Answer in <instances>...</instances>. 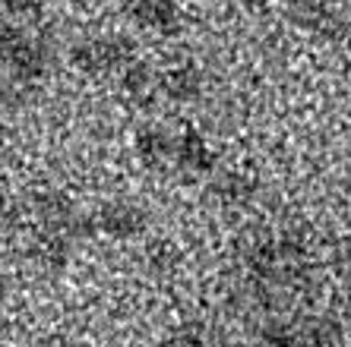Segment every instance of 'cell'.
I'll list each match as a JSON object with an SVG mask.
<instances>
[{
    "mask_svg": "<svg viewBox=\"0 0 351 347\" xmlns=\"http://www.w3.org/2000/svg\"><path fill=\"white\" fill-rule=\"evenodd\" d=\"M121 86H123V92H127L133 101L146 105V101H152V92L158 89V79L149 73L146 64H130L121 73Z\"/></svg>",
    "mask_w": 351,
    "mask_h": 347,
    "instance_id": "8",
    "label": "cell"
},
{
    "mask_svg": "<svg viewBox=\"0 0 351 347\" xmlns=\"http://www.w3.org/2000/svg\"><path fill=\"white\" fill-rule=\"evenodd\" d=\"M168 347H199V335H193V331H180V335H174V338L168 341Z\"/></svg>",
    "mask_w": 351,
    "mask_h": 347,
    "instance_id": "9",
    "label": "cell"
},
{
    "mask_svg": "<svg viewBox=\"0 0 351 347\" xmlns=\"http://www.w3.org/2000/svg\"><path fill=\"white\" fill-rule=\"evenodd\" d=\"M133 19L158 32H174L178 29V7L171 0H133Z\"/></svg>",
    "mask_w": 351,
    "mask_h": 347,
    "instance_id": "4",
    "label": "cell"
},
{
    "mask_svg": "<svg viewBox=\"0 0 351 347\" xmlns=\"http://www.w3.org/2000/svg\"><path fill=\"white\" fill-rule=\"evenodd\" d=\"M73 64L82 73L101 76L123 73L130 64H136V57H133V44L127 38H92L73 48Z\"/></svg>",
    "mask_w": 351,
    "mask_h": 347,
    "instance_id": "1",
    "label": "cell"
},
{
    "mask_svg": "<svg viewBox=\"0 0 351 347\" xmlns=\"http://www.w3.org/2000/svg\"><path fill=\"white\" fill-rule=\"evenodd\" d=\"M139 158L156 170H165L168 164H174V152H178V139L168 136L165 129H143L136 136Z\"/></svg>",
    "mask_w": 351,
    "mask_h": 347,
    "instance_id": "3",
    "label": "cell"
},
{
    "mask_svg": "<svg viewBox=\"0 0 351 347\" xmlns=\"http://www.w3.org/2000/svg\"><path fill=\"white\" fill-rule=\"evenodd\" d=\"M254 190H256V183L247 177V174H241V170H225V174L215 177L213 186H209V193L221 202H247L254 196Z\"/></svg>",
    "mask_w": 351,
    "mask_h": 347,
    "instance_id": "7",
    "label": "cell"
},
{
    "mask_svg": "<svg viewBox=\"0 0 351 347\" xmlns=\"http://www.w3.org/2000/svg\"><path fill=\"white\" fill-rule=\"evenodd\" d=\"M199 89H203V76L196 66H174L158 79V92H165L174 101H190L199 95Z\"/></svg>",
    "mask_w": 351,
    "mask_h": 347,
    "instance_id": "5",
    "label": "cell"
},
{
    "mask_svg": "<svg viewBox=\"0 0 351 347\" xmlns=\"http://www.w3.org/2000/svg\"><path fill=\"white\" fill-rule=\"evenodd\" d=\"M174 164L187 174H206V170L215 168V152L209 149L199 133L187 129L184 136H178V152H174Z\"/></svg>",
    "mask_w": 351,
    "mask_h": 347,
    "instance_id": "2",
    "label": "cell"
},
{
    "mask_svg": "<svg viewBox=\"0 0 351 347\" xmlns=\"http://www.w3.org/2000/svg\"><path fill=\"white\" fill-rule=\"evenodd\" d=\"M143 221H146L143 211H136L133 205H108V209H101L95 224L111 237H133L136 231H143Z\"/></svg>",
    "mask_w": 351,
    "mask_h": 347,
    "instance_id": "6",
    "label": "cell"
}]
</instances>
